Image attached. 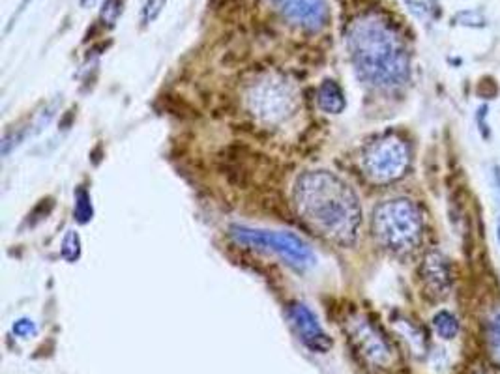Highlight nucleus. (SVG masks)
<instances>
[{"label": "nucleus", "mask_w": 500, "mask_h": 374, "mask_svg": "<svg viewBox=\"0 0 500 374\" xmlns=\"http://www.w3.org/2000/svg\"><path fill=\"white\" fill-rule=\"evenodd\" d=\"M294 204L318 236L347 246L358 236L362 208L351 187L328 170H307L294 184Z\"/></svg>", "instance_id": "obj_1"}, {"label": "nucleus", "mask_w": 500, "mask_h": 374, "mask_svg": "<svg viewBox=\"0 0 500 374\" xmlns=\"http://www.w3.org/2000/svg\"><path fill=\"white\" fill-rule=\"evenodd\" d=\"M347 47L358 75L381 90H396L409 81V55L401 36L383 17L364 15L349 26Z\"/></svg>", "instance_id": "obj_2"}, {"label": "nucleus", "mask_w": 500, "mask_h": 374, "mask_svg": "<svg viewBox=\"0 0 500 374\" xmlns=\"http://www.w3.org/2000/svg\"><path fill=\"white\" fill-rule=\"evenodd\" d=\"M373 233L386 249L409 253L422 242V213L409 199L384 200L373 212Z\"/></svg>", "instance_id": "obj_3"}, {"label": "nucleus", "mask_w": 500, "mask_h": 374, "mask_svg": "<svg viewBox=\"0 0 500 374\" xmlns=\"http://www.w3.org/2000/svg\"><path fill=\"white\" fill-rule=\"evenodd\" d=\"M247 109L265 124H281L298 109V92L280 77H262L251 84L246 96Z\"/></svg>", "instance_id": "obj_4"}, {"label": "nucleus", "mask_w": 500, "mask_h": 374, "mask_svg": "<svg viewBox=\"0 0 500 374\" xmlns=\"http://www.w3.org/2000/svg\"><path fill=\"white\" fill-rule=\"evenodd\" d=\"M231 234L238 244L280 255L283 260H287V264H291L296 270H305L315 262L309 246L304 239L291 233H273V230H260V228H249V226H233Z\"/></svg>", "instance_id": "obj_5"}, {"label": "nucleus", "mask_w": 500, "mask_h": 374, "mask_svg": "<svg viewBox=\"0 0 500 374\" xmlns=\"http://www.w3.org/2000/svg\"><path fill=\"white\" fill-rule=\"evenodd\" d=\"M409 148L396 135H384L369 142L362 154V167L373 181L399 180L409 168Z\"/></svg>", "instance_id": "obj_6"}, {"label": "nucleus", "mask_w": 500, "mask_h": 374, "mask_svg": "<svg viewBox=\"0 0 500 374\" xmlns=\"http://www.w3.org/2000/svg\"><path fill=\"white\" fill-rule=\"evenodd\" d=\"M347 333L354 344V348L364 355L365 360L377 367H388L392 363V348L383 333L364 316H351L347 320Z\"/></svg>", "instance_id": "obj_7"}, {"label": "nucleus", "mask_w": 500, "mask_h": 374, "mask_svg": "<svg viewBox=\"0 0 500 374\" xmlns=\"http://www.w3.org/2000/svg\"><path fill=\"white\" fill-rule=\"evenodd\" d=\"M272 2L273 6L283 13V17L307 30H318L320 26H325L328 17L326 0H272Z\"/></svg>", "instance_id": "obj_8"}, {"label": "nucleus", "mask_w": 500, "mask_h": 374, "mask_svg": "<svg viewBox=\"0 0 500 374\" xmlns=\"http://www.w3.org/2000/svg\"><path fill=\"white\" fill-rule=\"evenodd\" d=\"M291 322L298 331L300 339L307 348L317 354H326L331 348V339L325 333L323 326L318 324L317 316L307 309L304 304H294L289 309Z\"/></svg>", "instance_id": "obj_9"}, {"label": "nucleus", "mask_w": 500, "mask_h": 374, "mask_svg": "<svg viewBox=\"0 0 500 374\" xmlns=\"http://www.w3.org/2000/svg\"><path fill=\"white\" fill-rule=\"evenodd\" d=\"M423 283L427 286V291L435 296H446L450 291V268L446 258L441 253H429L422 266Z\"/></svg>", "instance_id": "obj_10"}, {"label": "nucleus", "mask_w": 500, "mask_h": 374, "mask_svg": "<svg viewBox=\"0 0 500 374\" xmlns=\"http://www.w3.org/2000/svg\"><path fill=\"white\" fill-rule=\"evenodd\" d=\"M317 101L320 109L325 110V112H331V115H338V112L345 109L343 92L334 81H325L318 86Z\"/></svg>", "instance_id": "obj_11"}, {"label": "nucleus", "mask_w": 500, "mask_h": 374, "mask_svg": "<svg viewBox=\"0 0 500 374\" xmlns=\"http://www.w3.org/2000/svg\"><path fill=\"white\" fill-rule=\"evenodd\" d=\"M433 326H435V331L436 335L442 337V339H454L457 333H459V322H457V318H455L452 313L448 311H439L433 318Z\"/></svg>", "instance_id": "obj_12"}, {"label": "nucleus", "mask_w": 500, "mask_h": 374, "mask_svg": "<svg viewBox=\"0 0 500 374\" xmlns=\"http://www.w3.org/2000/svg\"><path fill=\"white\" fill-rule=\"evenodd\" d=\"M488 339L491 354L500 362V307L493 311V315L489 316L488 322Z\"/></svg>", "instance_id": "obj_13"}, {"label": "nucleus", "mask_w": 500, "mask_h": 374, "mask_svg": "<svg viewBox=\"0 0 500 374\" xmlns=\"http://www.w3.org/2000/svg\"><path fill=\"white\" fill-rule=\"evenodd\" d=\"M455 21L459 23V25H465V26H485V17L481 15L478 10H467V12H461Z\"/></svg>", "instance_id": "obj_14"}, {"label": "nucleus", "mask_w": 500, "mask_h": 374, "mask_svg": "<svg viewBox=\"0 0 500 374\" xmlns=\"http://www.w3.org/2000/svg\"><path fill=\"white\" fill-rule=\"evenodd\" d=\"M120 13H122V0H105L104 12H102L104 21H107L109 25H113V23L118 19Z\"/></svg>", "instance_id": "obj_15"}, {"label": "nucleus", "mask_w": 500, "mask_h": 374, "mask_svg": "<svg viewBox=\"0 0 500 374\" xmlns=\"http://www.w3.org/2000/svg\"><path fill=\"white\" fill-rule=\"evenodd\" d=\"M90 215H92V208H90V204H88V195L81 189V191L77 193V217H79V221H83V223H85Z\"/></svg>", "instance_id": "obj_16"}, {"label": "nucleus", "mask_w": 500, "mask_h": 374, "mask_svg": "<svg viewBox=\"0 0 500 374\" xmlns=\"http://www.w3.org/2000/svg\"><path fill=\"white\" fill-rule=\"evenodd\" d=\"M13 331H15V335L19 337H30L36 333V328H34V324L30 320H19L13 326Z\"/></svg>", "instance_id": "obj_17"}, {"label": "nucleus", "mask_w": 500, "mask_h": 374, "mask_svg": "<svg viewBox=\"0 0 500 374\" xmlns=\"http://www.w3.org/2000/svg\"><path fill=\"white\" fill-rule=\"evenodd\" d=\"M488 118V105H481L478 109V128H480V133L483 139H489V124L485 122Z\"/></svg>", "instance_id": "obj_18"}, {"label": "nucleus", "mask_w": 500, "mask_h": 374, "mask_svg": "<svg viewBox=\"0 0 500 374\" xmlns=\"http://www.w3.org/2000/svg\"><path fill=\"white\" fill-rule=\"evenodd\" d=\"M493 178H494V189H497V193H499V200H500V168L499 167H494Z\"/></svg>", "instance_id": "obj_19"}, {"label": "nucleus", "mask_w": 500, "mask_h": 374, "mask_svg": "<svg viewBox=\"0 0 500 374\" xmlns=\"http://www.w3.org/2000/svg\"><path fill=\"white\" fill-rule=\"evenodd\" d=\"M497 239H499V244H500V217H499V223H497Z\"/></svg>", "instance_id": "obj_20"}]
</instances>
